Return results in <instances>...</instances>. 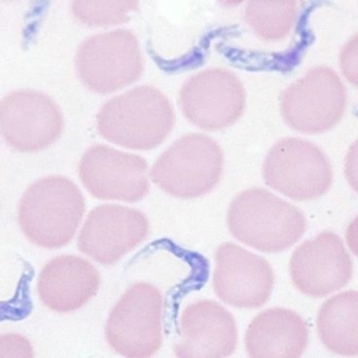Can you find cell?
I'll use <instances>...</instances> for the list:
<instances>
[{
    "instance_id": "6da1fadb",
    "label": "cell",
    "mask_w": 358,
    "mask_h": 358,
    "mask_svg": "<svg viewBox=\"0 0 358 358\" xmlns=\"http://www.w3.org/2000/svg\"><path fill=\"white\" fill-rule=\"evenodd\" d=\"M84 196L64 176L42 178L24 192L18 206V224L27 239L45 249L67 245L83 220Z\"/></svg>"
},
{
    "instance_id": "7a4b0ae2",
    "label": "cell",
    "mask_w": 358,
    "mask_h": 358,
    "mask_svg": "<svg viewBox=\"0 0 358 358\" xmlns=\"http://www.w3.org/2000/svg\"><path fill=\"white\" fill-rule=\"evenodd\" d=\"M173 124L175 112L169 99L150 85L113 96L96 115L99 134L131 150L155 148L168 137Z\"/></svg>"
},
{
    "instance_id": "3957f363",
    "label": "cell",
    "mask_w": 358,
    "mask_h": 358,
    "mask_svg": "<svg viewBox=\"0 0 358 358\" xmlns=\"http://www.w3.org/2000/svg\"><path fill=\"white\" fill-rule=\"evenodd\" d=\"M227 224L239 242L267 253L291 248L306 228L295 206L262 187L243 190L231 201Z\"/></svg>"
},
{
    "instance_id": "277c9868",
    "label": "cell",
    "mask_w": 358,
    "mask_h": 358,
    "mask_svg": "<svg viewBox=\"0 0 358 358\" xmlns=\"http://www.w3.org/2000/svg\"><path fill=\"white\" fill-rule=\"evenodd\" d=\"M109 348L122 358H152L164 343V296L137 281L112 306L103 329Z\"/></svg>"
},
{
    "instance_id": "5b68a950",
    "label": "cell",
    "mask_w": 358,
    "mask_h": 358,
    "mask_svg": "<svg viewBox=\"0 0 358 358\" xmlns=\"http://www.w3.org/2000/svg\"><path fill=\"white\" fill-rule=\"evenodd\" d=\"M222 165V151L211 137L189 133L158 157L151 168V179L171 196L196 199L218 183Z\"/></svg>"
},
{
    "instance_id": "8992f818",
    "label": "cell",
    "mask_w": 358,
    "mask_h": 358,
    "mask_svg": "<svg viewBox=\"0 0 358 358\" xmlns=\"http://www.w3.org/2000/svg\"><path fill=\"white\" fill-rule=\"evenodd\" d=\"M76 66L88 90L108 94L134 83L143 73L144 60L136 35L129 29H113L83 41Z\"/></svg>"
},
{
    "instance_id": "52a82bcc",
    "label": "cell",
    "mask_w": 358,
    "mask_h": 358,
    "mask_svg": "<svg viewBox=\"0 0 358 358\" xmlns=\"http://www.w3.org/2000/svg\"><path fill=\"white\" fill-rule=\"evenodd\" d=\"M263 179L271 189L292 200L309 201L329 190L333 172L329 158L316 144L287 137L267 152Z\"/></svg>"
},
{
    "instance_id": "ba28073f",
    "label": "cell",
    "mask_w": 358,
    "mask_h": 358,
    "mask_svg": "<svg viewBox=\"0 0 358 358\" xmlns=\"http://www.w3.org/2000/svg\"><path fill=\"white\" fill-rule=\"evenodd\" d=\"M347 105V94L338 76L326 66L309 70L280 95V112L294 130L319 134L334 127Z\"/></svg>"
},
{
    "instance_id": "9c48e42d",
    "label": "cell",
    "mask_w": 358,
    "mask_h": 358,
    "mask_svg": "<svg viewBox=\"0 0 358 358\" xmlns=\"http://www.w3.org/2000/svg\"><path fill=\"white\" fill-rule=\"evenodd\" d=\"M246 94L239 78L225 69H208L192 76L180 88L183 116L204 130H221L243 113Z\"/></svg>"
},
{
    "instance_id": "30bf717a",
    "label": "cell",
    "mask_w": 358,
    "mask_h": 358,
    "mask_svg": "<svg viewBox=\"0 0 358 358\" xmlns=\"http://www.w3.org/2000/svg\"><path fill=\"white\" fill-rule=\"evenodd\" d=\"M63 130V115L55 101L36 90H17L0 101V134L21 152L53 144Z\"/></svg>"
},
{
    "instance_id": "8fae6325",
    "label": "cell",
    "mask_w": 358,
    "mask_h": 358,
    "mask_svg": "<svg viewBox=\"0 0 358 358\" xmlns=\"http://www.w3.org/2000/svg\"><path fill=\"white\" fill-rule=\"evenodd\" d=\"M273 287L274 273L266 259L231 242L217 248L213 289L221 302L239 309L260 308L270 299Z\"/></svg>"
},
{
    "instance_id": "7c38bea8",
    "label": "cell",
    "mask_w": 358,
    "mask_h": 358,
    "mask_svg": "<svg viewBox=\"0 0 358 358\" xmlns=\"http://www.w3.org/2000/svg\"><path fill=\"white\" fill-rule=\"evenodd\" d=\"M78 176L85 189L101 200L137 201L150 187L144 158L109 145H92L78 162Z\"/></svg>"
},
{
    "instance_id": "4fadbf2b",
    "label": "cell",
    "mask_w": 358,
    "mask_h": 358,
    "mask_svg": "<svg viewBox=\"0 0 358 358\" xmlns=\"http://www.w3.org/2000/svg\"><path fill=\"white\" fill-rule=\"evenodd\" d=\"M352 275V260L344 242L324 231L302 242L289 259V277L303 295L324 298L344 288Z\"/></svg>"
},
{
    "instance_id": "5bb4252c",
    "label": "cell",
    "mask_w": 358,
    "mask_h": 358,
    "mask_svg": "<svg viewBox=\"0 0 358 358\" xmlns=\"http://www.w3.org/2000/svg\"><path fill=\"white\" fill-rule=\"evenodd\" d=\"M148 227L147 217L136 208L101 204L87 215L77 246L96 263L110 266L144 241Z\"/></svg>"
},
{
    "instance_id": "9a60e30c",
    "label": "cell",
    "mask_w": 358,
    "mask_h": 358,
    "mask_svg": "<svg viewBox=\"0 0 358 358\" xmlns=\"http://www.w3.org/2000/svg\"><path fill=\"white\" fill-rule=\"evenodd\" d=\"M238 348V326L232 313L220 302L199 299L179 316V341L175 358H228Z\"/></svg>"
},
{
    "instance_id": "2e32d148",
    "label": "cell",
    "mask_w": 358,
    "mask_h": 358,
    "mask_svg": "<svg viewBox=\"0 0 358 358\" xmlns=\"http://www.w3.org/2000/svg\"><path fill=\"white\" fill-rule=\"evenodd\" d=\"M98 268L84 257L63 255L50 259L39 271V301L56 313H71L85 306L98 292Z\"/></svg>"
},
{
    "instance_id": "e0dca14e",
    "label": "cell",
    "mask_w": 358,
    "mask_h": 358,
    "mask_svg": "<svg viewBox=\"0 0 358 358\" xmlns=\"http://www.w3.org/2000/svg\"><path fill=\"white\" fill-rule=\"evenodd\" d=\"M308 341L309 330L303 317L280 306L259 312L243 336L248 358H301Z\"/></svg>"
},
{
    "instance_id": "ac0fdd59",
    "label": "cell",
    "mask_w": 358,
    "mask_h": 358,
    "mask_svg": "<svg viewBox=\"0 0 358 358\" xmlns=\"http://www.w3.org/2000/svg\"><path fill=\"white\" fill-rule=\"evenodd\" d=\"M316 331L331 354L358 357V291L348 289L329 296L317 310Z\"/></svg>"
},
{
    "instance_id": "d6986e66",
    "label": "cell",
    "mask_w": 358,
    "mask_h": 358,
    "mask_svg": "<svg viewBox=\"0 0 358 358\" xmlns=\"http://www.w3.org/2000/svg\"><path fill=\"white\" fill-rule=\"evenodd\" d=\"M298 14V3L292 0L249 1L245 8V20L256 35L267 42L285 38Z\"/></svg>"
},
{
    "instance_id": "ffe728a7",
    "label": "cell",
    "mask_w": 358,
    "mask_h": 358,
    "mask_svg": "<svg viewBox=\"0 0 358 358\" xmlns=\"http://www.w3.org/2000/svg\"><path fill=\"white\" fill-rule=\"evenodd\" d=\"M71 13L81 24L108 27L124 22L137 7V1H98L77 0L71 3Z\"/></svg>"
},
{
    "instance_id": "44dd1931",
    "label": "cell",
    "mask_w": 358,
    "mask_h": 358,
    "mask_svg": "<svg viewBox=\"0 0 358 358\" xmlns=\"http://www.w3.org/2000/svg\"><path fill=\"white\" fill-rule=\"evenodd\" d=\"M0 358H35V348L24 334L15 331L1 333Z\"/></svg>"
},
{
    "instance_id": "7402d4cb",
    "label": "cell",
    "mask_w": 358,
    "mask_h": 358,
    "mask_svg": "<svg viewBox=\"0 0 358 358\" xmlns=\"http://www.w3.org/2000/svg\"><path fill=\"white\" fill-rule=\"evenodd\" d=\"M340 69L347 81L358 88V34L351 36L341 48Z\"/></svg>"
},
{
    "instance_id": "603a6c76",
    "label": "cell",
    "mask_w": 358,
    "mask_h": 358,
    "mask_svg": "<svg viewBox=\"0 0 358 358\" xmlns=\"http://www.w3.org/2000/svg\"><path fill=\"white\" fill-rule=\"evenodd\" d=\"M344 175L348 185L358 193V138L351 144L345 155Z\"/></svg>"
},
{
    "instance_id": "cb8c5ba5",
    "label": "cell",
    "mask_w": 358,
    "mask_h": 358,
    "mask_svg": "<svg viewBox=\"0 0 358 358\" xmlns=\"http://www.w3.org/2000/svg\"><path fill=\"white\" fill-rule=\"evenodd\" d=\"M345 241L350 250L358 257V215L350 222L345 231Z\"/></svg>"
}]
</instances>
